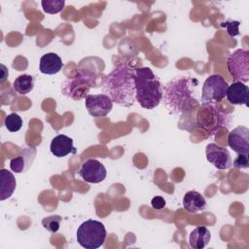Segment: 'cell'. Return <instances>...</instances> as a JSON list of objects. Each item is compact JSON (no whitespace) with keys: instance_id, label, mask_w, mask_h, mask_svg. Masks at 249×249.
I'll return each mask as SVG.
<instances>
[{"instance_id":"5b68a950","label":"cell","mask_w":249,"mask_h":249,"mask_svg":"<svg viewBox=\"0 0 249 249\" xmlns=\"http://www.w3.org/2000/svg\"><path fill=\"white\" fill-rule=\"evenodd\" d=\"M229 85L227 81L218 74L210 75L202 85L200 101L202 105H215L226 97Z\"/></svg>"},{"instance_id":"7a4b0ae2","label":"cell","mask_w":249,"mask_h":249,"mask_svg":"<svg viewBox=\"0 0 249 249\" xmlns=\"http://www.w3.org/2000/svg\"><path fill=\"white\" fill-rule=\"evenodd\" d=\"M103 92L110 99L124 107H131L135 101L134 70L124 64L116 65L105 77Z\"/></svg>"},{"instance_id":"484cf974","label":"cell","mask_w":249,"mask_h":249,"mask_svg":"<svg viewBox=\"0 0 249 249\" xmlns=\"http://www.w3.org/2000/svg\"><path fill=\"white\" fill-rule=\"evenodd\" d=\"M165 204H166L165 199L162 196H156L151 200V205L156 210L162 209L165 206Z\"/></svg>"},{"instance_id":"6da1fadb","label":"cell","mask_w":249,"mask_h":249,"mask_svg":"<svg viewBox=\"0 0 249 249\" xmlns=\"http://www.w3.org/2000/svg\"><path fill=\"white\" fill-rule=\"evenodd\" d=\"M198 81L190 77H176L170 80L162 91L166 109L171 114H184L197 106L196 98Z\"/></svg>"},{"instance_id":"4fadbf2b","label":"cell","mask_w":249,"mask_h":249,"mask_svg":"<svg viewBox=\"0 0 249 249\" xmlns=\"http://www.w3.org/2000/svg\"><path fill=\"white\" fill-rule=\"evenodd\" d=\"M36 156V149L34 147H24L21 150V153L11 159L10 168L16 173L25 172L32 164Z\"/></svg>"},{"instance_id":"cb8c5ba5","label":"cell","mask_w":249,"mask_h":249,"mask_svg":"<svg viewBox=\"0 0 249 249\" xmlns=\"http://www.w3.org/2000/svg\"><path fill=\"white\" fill-rule=\"evenodd\" d=\"M239 21H226V22H222V26H226L227 28V32L231 37L236 36L239 34Z\"/></svg>"},{"instance_id":"d4e9b609","label":"cell","mask_w":249,"mask_h":249,"mask_svg":"<svg viewBox=\"0 0 249 249\" xmlns=\"http://www.w3.org/2000/svg\"><path fill=\"white\" fill-rule=\"evenodd\" d=\"M233 166H235L236 168H248L249 167L248 155H238L236 159L233 160Z\"/></svg>"},{"instance_id":"7c38bea8","label":"cell","mask_w":249,"mask_h":249,"mask_svg":"<svg viewBox=\"0 0 249 249\" xmlns=\"http://www.w3.org/2000/svg\"><path fill=\"white\" fill-rule=\"evenodd\" d=\"M229 146L237 155L249 154V128L244 125L234 127L228 136Z\"/></svg>"},{"instance_id":"e0dca14e","label":"cell","mask_w":249,"mask_h":249,"mask_svg":"<svg viewBox=\"0 0 249 249\" xmlns=\"http://www.w3.org/2000/svg\"><path fill=\"white\" fill-rule=\"evenodd\" d=\"M63 63L61 58L54 53H48L40 58L39 68L41 73L53 75L62 69Z\"/></svg>"},{"instance_id":"9c48e42d","label":"cell","mask_w":249,"mask_h":249,"mask_svg":"<svg viewBox=\"0 0 249 249\" xmlns=\"http://www.w3.org/2000/svg\"><path fill=\"white\" fill-rule=\"evenodd\" d=\"M85 105L89 114L95 118L105 117L113 108V101L104 93L89 94L85 97Z\"/></svg>"},{"instance_id":"44dd1931","label":"cell","mask_w":249,"mask_h":249,"mask_svg":"<svg viewBox=\"0 0 249 249\" xmlns=\"http://www.w3.org/2000/svg\"><path fill=\"white\" fill-rule=\"evenodd\" d=\"M45 13L54 15L61 12L65 6L64 0H43L41 2Z\"/></svg>"},{"instance_id":"277c9868","label":"cell","mask_w":249,"mask_h":249,"mask_svg":"<svg viewBox=\"0 0 249 249\" xmlns=\"http://www.w3.org/2000/svg\"><path fill=\"white\" fill-rule=\"evenodd\" d=\"M107 232L104 225L96 220H87L77 230V241L86 249L101 247L106 239Z\"/></svg>"},{"instance_id":"ffe728a7","label":"cell","mask_w":249,"mask_h":249,"mask_svg":"<svg viewBox=\"0 0 249 249\" xmlns=\"http://www.w3.org/2000/svg\"><path fill=\"white\" fill-rule=\"evenodd\" d=\"M34 82H35V79L31 75H28V74L19 75L14 81V84H13L14 89L18 94H21V95L27 94L33 89Z\"/></svg>"},{"instance_id":"7402d4cb","label":"cell","mask_w":249,"mask_h":249,"mask_svg":"<svg viewBox=\"0 0 249 249\" xmlns=\"http://www.w3.org/2000/svg\"><path fill=\"white\" fill-rule=\"evenodd\" d=\"M4 124L6 126V128L11 131V132H16L18 131L21 126H22V120L21 118L16 114V113H12L9 114L4 121Z\"/></svg>"},{"instance_id":"3957f363","label":"cell","mask_w":249,"mask_h":249,"mask_svg":"<svg viewBox=\"0 0 249 249\" xmlns=\"http://www.w3.org/2000/svg\"><path fill=\"white\" fill-rule=\"evenodd\" d=\"M135 99L144 109L156 108L162 99V89L159 78L149 67L134 70Z\"/></svg>"},{"instance_id":"8fae6325","label":"cell","mask_w":249,"mask_h":249,"mask_svg":"<svg viewBox=\"0 0 249 249\" xmlns=\"http://www.w3.org/2000/svg\"><path fill=\"white\" fill-rule=\"evenodd\" d=\"M205 156L207 160L220 170L229 169L231 164V158L230 152L217 144L210 143L205 148Z\"/></svg>"},{"instance_id":"30bf717a","label":"cell","mask_w":249,"mask_h":249,"mask_svg":"<svg viewBox=\"0 0 249 249\" xmlns=\"http://www.w3.org/2000/svg\"><path fill=\"white\" fill-rule=\"evenodd\" d=\"M79 175L88 183L97 184L102 182L107 175V171L103 163L95 159L87 160L79 170Z\"/></svg>"},{"instance_id":"52a82bcc","label":"cell","mask_w":249,"mask_h":249,"mask_svg":"<svg viewBox=\"0 0 249 249\" xmlns=\"http://www.w3.org/2000/svg\"><path fill=\"white\" fill-rule=\"evenodd\" d=\"M227 68L233 82L249 81V52L243 49L235 50L228 58Z\"/></svg>"},{"instance_id":"2e32d148","label":"cell","mask_w":249,"mask_h":249,"mask_svg":"<svg viewBox=\"0 0 249 249\" xmlns=\"http://www.w3.org/2000/svg\"><path fill=\"white\" fill-rule=\"evenodd\" d=\"M183 206L188 213L196 214L206 208V200L198 192L189 191L183 197Z\"/></svg>"},{"instance_id":"8992f818","label":"cell","mask_w":249,"mask_h":249,"mask_svg":"<svg viewBox=\"0 0 249 249\" xmlns=\"http://www.w3.org/2000/svg\"><path fill=\"white\" fill-rule=\"evenodd\" d=\"M197 113V123L205 130L215 133L223 127H228L231 123V117L221 112L215 105H202Z\"/></svg>"},{"instance_id":"9a60e30c","label":"cell","mask_w":249,"mask_h":249,"mask_svg":"<svg viewBox=\"0 0 249 249\" xmlns=\"http://www.w3.org/2000/svg\"><path fill=\"white\" fill-rule=\"evenodd\" d=\"M51 153L56 158H63L69 154H76L73 139L64 134H58L53 138L50 145Z\"/></svg>"},{"instance_id":"ac0fdd59","label":"cell","mask_w":249,"mask_h":249,"mask_svg":"<svg viewBox=\"0 0 249 249\" xmlns=\"http://www.w3.org/2000/svg\"><path fill=\"white\" fill-rule=\"evenodd\" d=\"M0 178V199L5 200L14 194L17 181L14 174L7 169H1Z\"/></svg>"},{"instance_id":"d6986e66","label":"cell","mask_w":249,"mask_h":249,"mask_svg":"<svg viewBox=\"0 0 249 249\" xmlns=\"http://www.w3.org/2000/svg\"><path fill=\"white\" fill-rule=\"evenodd\" d=\"M211 239V233L205 227H196L192 231L189 236V243L192 248L202 249Z\"/></svg>"},{"instance_id":"603a6c76","label":"cell","mask_w":249,"mask_h":249,"mask_svg":"<svg viewBox=\"0 0 249 249\" xmlns=\"http://www.w3.org/2000/svg\"><path fill=\"white\" fill-rule=\"evenodd\" d=\"M60 222H61V217L59 215H53V216L44 218L42 220V225L50 232L55 233L58 231L60 228Z\"/></svg>"},{"instance_id":"ba28073f","label":"cell","mask_w":249,"mask_h":249,"mask_svg":"<svg viewBox=\"0 0 249 249\" xmlns=\"http://www.w3.org/2000/svg\"><path fill=\"white\" fill-rule=\"evenodd\" d=\"M92 87V76L89 72L79 71L75 76L69 78L62 89V92L75 100L86 97L89 89Z\"/></svg>"},{"instance_id":"5bb4252c","label":"cell","mask_w":249,"mask_h":249,"mask_svg":"<svg viewBox=\"0 0 249 249\" xmlns=\"http://www.w3.org/2000/svg\"><path fill=\"white\" fill-rule=\"evenodd\" d=\"M226 96L231 104L248 106L249 89L244 83L232 82L227 89Z\"/></svg>"}]
</instances>
